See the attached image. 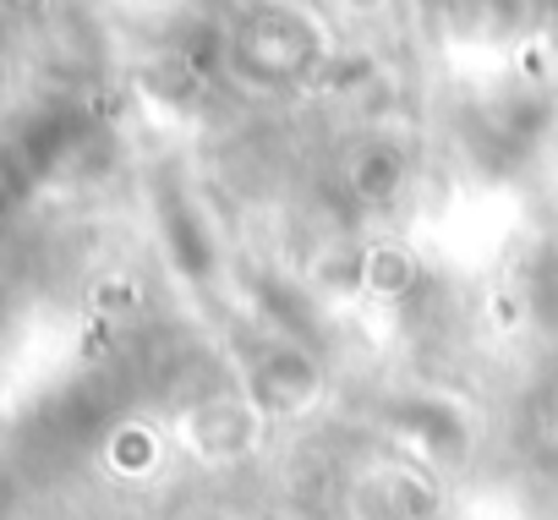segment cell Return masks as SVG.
<instances>
[{
	"label": "cell",
	"mask_w": 558,
	"mask_h": 520,
	"mask_svg": "<svg viewBox=\"0 0 558 520\" xmlns=\"http://www.w3.org/2000/svg\"><path fill=\"white\" fill-rule=\"evenodd\" d=\"M362 286L373 291V297H405L411 286H416V257L405 252V246H373L367 257H362Z\"/></svg>",
	"instance_id": "obj_1"
},
{
	"label": "cell",
	"mask_w": 558,
	"mask_h": 520,
	"mask_svg": "<svg viewBox=\"0 0 558 520\" xmlns=\"http://www.w3.org/2000/svg\"><path fill=\"white\" fill-rule=\"evenodd\" d=\"M493 318H498L504 329H514V324H520V307H514V297H493Z\"/></svg>",
	"instance_id": "obj_2"
}]
</instances>
